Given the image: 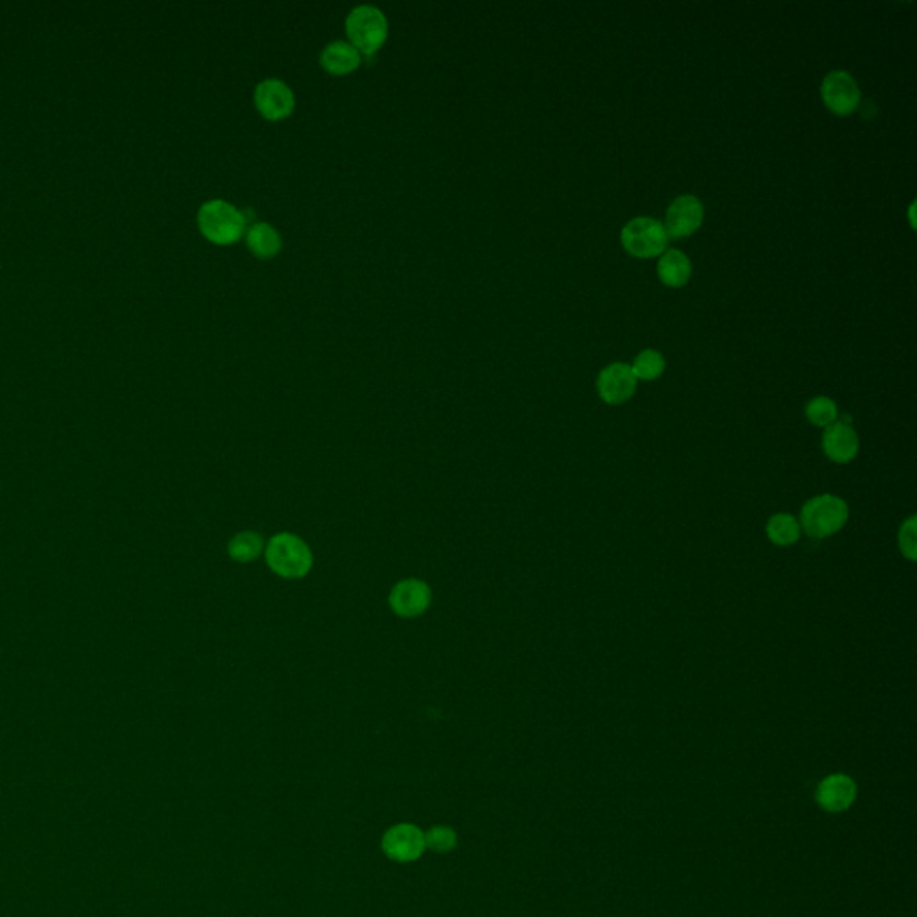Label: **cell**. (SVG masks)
Masks as SVG:
<instances>
[{
	"label": "cell",
	"instance_id": "obj_2",
	"mask_svg": "<svg viewBox=\"0 0 917 917\" xmlns=\"http://www.w3.org/2000/svg\"><path fill=\"white\" fill-rule=\"evenodd\" d=\"M199 230L215 244H230L246 232V217L224 199H210L198 212Z\"/></svg>",
	"mask_w": 917,
	"mask_h": 917
},
{
	"label": "cell",
	"instance_id": "obj_22",
	"mask_svg": "<svg viewBox=\"0 0 917 917\" xmlns=\"http://www.w3.org/2000/svg\"><path fill=\"white\" fill-rule=\"evenodd\" d=\"M455 842H457V837H455L454 830L445 828V826L432 828V830L425 835V846L432 849V851H438V853H446V851L454 849Z\"/></svg>",
	"mask_w": 917,
	"mask_h": 917
},
{
	"label": "cell",
	"instance_id": "obj_9",
	"mask_svg": "<svg viewBox=\"0 0 917 917\" xmlns=\"http://www.w3.org/2000/svg\"><path fill=\"white\" fill-rule=\"evenodd\" d=\"M704 208L701 201L685 194L672 201V205L667 210V219H665V230L672 237H686L703 224Z\"/></svg>",
	"mask_w": 917,
	"mask_h": 917
},
{
	"label": "cell",
	"instance_id": "obj_13",
	"mask_svg": "<svg viewBox=\"0 0 917 917\" xmlns=\"http://www.w3.org/2000/svg\"><path fill=\"white\" fill-rule=\"evenodd\" d=\"M321 65L325 67L330 74H348L357 69L360 65V52L353 47L352 43L344 40H334L328 43L325 49L321 51Z\"/></svg>",
	"mask_w": 917,
	"mask_h": 917
},
{
	"label": "cell",
	"instance_id": "obj_17",
	"mask_svg": "<svg viewBox=\"0 0 917 917\" xmlns=\"http://www.w3.org/2000/svg\"><path fill=\"white\" fill-rule=\"evenodd\" d=\"M767 536L778 547H789L801 538V527L794 516L778 513L767 522Z\"/></svg>",
	"mask_w": 917,
	"mask_h": 917
},
{
	"label": "cell",
	"instance_id": "obj_8",
	"mask_svg": "<svg viewBox=\"0 0 917 917\" xmlns=\"http://www.w3.org/2000/svg\"><path fill=\"white\" fill-rule=\"evenodd\" d=\"M636 382L638 380L633 375V369L629 364L615 362L600 371L597 389L604 402L609 405H620L635 395Z\"/></svg>",
	"mask_w": 917,
	"mask_h": 917
},
{
	"label": "cell",
	"instance_id": "obj_19",
	"mask_svg": "<svg viewBox=\"0 0 917 917\" xmlns=\"http://www.w3.org/2000/svg\"><path fill=\"white\" fill-rule=\"evenodd\" d=\"M805 412L806 418L812 425L824 427V429L835 423L837 416H839L837 403L833 402L832 398H828V396H815V398H812L806 405Z\"/></svg>",
	"mask_w": 917,
	"mask_h": 917
},
{
	"label": "cell",
	"instance_id": "obj_1",
	"mask_svg": "<svg viewBox=\"0 0 917 917\" xmlns=\"http://www.w3.org/2000/svg\"><path fill=\"white\" fill-rule=\"evenodd\" d=\"M849 507L842 498L835 495H819L810 498L801 509L799 527L815 540L830 538L846 525Z\"/></svg>",
	"mask_w": 917,
	"mask_h": 917
},
{
	"label": "cell",
	"instance_id": "obj_11",
	"mask_svg": "<svg viewBox=\"0 0 917 917\" xmlns=\"http://www.w3.org/2000/svg\"><path fill=\"white\" fill-rule=\"evenodd\" d=\"M860 441L855 429L846 421H835L823 434V450L833 463L848 464L857 457Z\"/></svg>",
	"mask_w": 917,
	"mask_h": 917
},
{
	"label": "cell",
	"instance_id": "obj_12",
	"mask_svg": "<svg viewBox=\"0 0 917 917\" xmlns=\"http://www.w3.org/2000/svg\"><path fill=\"white\" fill-rule=\"evenodd\" d=\"M430 599L432 595L427 584L409 579L396 584L389 597V604L400 617H416L429 608Z\"/></svg>",
	"mask_w": 917,
	"mask_h": 917
},
{
	"label": "cell",
	"instance_id": "obj_10",
	"mask_svg": "<svg viewBox=\"0 0 917 917\" xmlns=\"http://www.w3.org/2000/svg\"><path fill=\"white\" fill-rule=\"evenodd\" d=\"M382 848L386 855L398 862H412L420 857L425 846V835L412 824H398L384 835Z\"/></svg>",
	"mask_w": 917,
	"mask_h": 917
},
{
	"label": "cell",
	"instance_id": "obj_4",
	"mask_svg": "<svg viewBox=\"0 0 917 917\" xmlns=\"http://www.w3.org/2000/svg\"><path fill=\"white\" fill-rule=\"evenodd\" d=\"M267 565L285 579L303 577L312 566V554L305 541L292 534H278L266 549Z\"/></svg>",
	"mask_w": 917,
	"mask_h": 917
},
{
	"label": "cell",
	"instance_id": "obj_18",
	"mask_svg": "<svg viewBox=\"0 0 917 917\" xmlns=\"http://www.w3.org/2000/svg\"><path fill=\"white\" fill-rule=\"evenodd\" d=\"M264 541L257 532H240L230 541V556L240 563H248L260 556Z\"/></svg>",
	"mask_w": 917,
	"mask_h": 917
},
{
	"label": "cell",
	"instance_id": "obj_20",
	"mask_svg": "<svg viewBox=\"0 0 917 917\" xmlns=\"http://www.w3.org/2000/svg\"><path fill=\"white\" fill-rule=\"evenodd\" d=\"M631 369L636 380H656L665 371V359L656 350H645L636 357Z\"/></svg>",
	"mask_w": 917,
	"mask_h": 917
},
{
	"label": "cell",
	"instance_id": "obj_16",
	"mask_svg": "<svg viewBox=\"0 0 917 917\" xmlns=\"http://www.w3.org/2000/svg\"><path fill=\"white\" fill-rule=\"evenodd\" d=\"M658 275L661 282L669 287H681L692 275V262L679 249H670L658 262Z\"/></svg>",
	"mask_w": 917,
	"mask_h": 917
},
{
	"label": "cell",
	"instance_id": "obj_21",
	"mask_svg": "<svg viewBox=\"0 0 917 917\" xmlns=\"http://www.w3.org/2000/svg\"><path fill=\"white\" fill-rule=\"evenodd\" d=\"M917 518L910 516L907 518L898 532V545H900L901 554L909 561H916L917 558Z\"/></svg>",
	"mask_w": 917,
	"mask_h": 917
},
{
	"label": "cell",
	"instance_id": "obj_5",
	"mask_svg": "<svg viewBox=\"0 0 917 917\" xmlns=\"http://www.w3.org/2000/svg\"><path fill=\"white\" fill-rule=\"evenodd\" d=\"M622 244L635 257H656L667 248L669 233L663 223L652 217H636L624 226Z\"/></svg>",
	"mask_w": 917,
	"mask_h": 917
},
{
	"label": "cell",
	"instance_id": "obj_6",
	"mask_svg": "<svg viewBox=\"0 0 917 917\" xmlns=\"http://www.w3.org/2000/svg\"><path fill=\"white\" fill-rule=\"evenodd\" d=\"M823 101L833 113L849 115L855 112L860 104V88L857 79L846 70H833L821 85Z\"/></svg>",
	"mask_w": 917,
	"mask_h": 917
},
{
	"label": "cell",
	"instance_id": "obj_15",
	"mask_svg": "<svg viewBox=\"0 0 917 917\" xmlns=\"http://www.w3.org/2000/svg\"><path fill=\"white\" fill-rule=\"evenodd\" d=\"M855 798V785L846 776H832L819 787V801L824 808L839 812Z\"/></svg>",
	"mask_w": 917,
	"mask_h": 917
},
{
	"label": "cell",
	"instance_id": "obj_3",
	"mask_svg": "<svg viewBox=\"0 0 917 917\" xmlns=\"http://www.w3.org/2000/svg\"><path fill=\"white\" fill-rule=\"evenodd\" d=\"M387 31L389 24L384 11L373 4H359L346 17L350 43L362 54L371 56L377 52L386 42Z\"/></svg>",
	"mask_w": 917,
	"mask_h": 917
},
{
	"label": "cell",
	"instance_id": "obj_7",
	"mask_svg": "<svg viewBox=\"0 0 917 917\" xmlns=\"http://www.w3.org/2000/svg\"><path fill=\"white\" fill-rule=\"evenodd\" d=\"M255 104L266 119L280 120L291 115L296 99L291 86L283 79L267 78L255 88Z\"/></svg>",
	"mask_w": 917,
	"mask_h": 917
},
{
	"label": "cell",
	"instance_id": "obj_14",
	"mask_svg": "<svg viewBox=\"0 0 917 917\" xmlns=\"http://www.w3.org/2000/svg\"><path fill=\"white\" fill-rule=\"evenodd\" d=\"M246 242L248 248L260 258L275 257L276 253L282 249V235L278 233L275 226L266 221L251 224L246 230Z\"/></svg>",
	"mask_w": 917,
	"mask_h": 917
}]
</instances>
